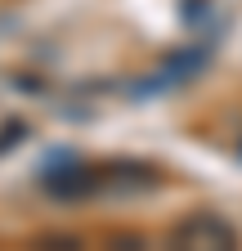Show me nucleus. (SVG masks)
<instances>
[{
  "label": "nucleus",
  "mask_w": 242,
  "mask_h": 251,
  "mask_svg": "<svg viewBox=\"0 0 242 251\" xmlns=\"http://www.w3.org/2000/svg\"><path fill=\"white\" fill-rule=\"evenodd\" d=\"M242 238L216 211H189L179 225L170 229V247L175 251H233Z\"/></svg>",
  "instance_id": "1"
},
{
  "label": "nucleus",
  "mask_w": 242,
  "mask_h": 251,
  "mask_svg": "<svg viewBox=\"0 0 242 251\" xmlns=\"http://www.w3.org/2000/svg\"><path fill=\"white\" fill-rule=\"evenodd\" d=\"M41 184H45L49 198H63V202L95 198V193H99V166H68V171L41 175Z\"/></svg>",
  "instance_id": "2"
}]
</instances>
